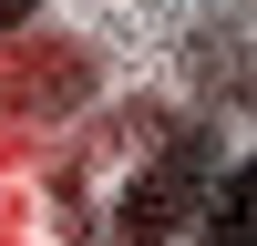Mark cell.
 <instances>
[{
  "instance_id": "cell-2",
  "label": "cell",
  "mask_w": 257,
  "mask_h": 246,
  "mask_svg": "<svg viewBox=\"0 0 257 246\" xmlns=\"http://www.w3.org/2000/svg\"><path fill=\"white\" fill-rule=\"evenodd\" d=\"M185 246H257V154L216 164V195H206V216L185 226Z\"/></svg>"
},
{
  "instance_id": "cell-3",
  "label": "cell",
  "mask_w": 257,
  "mask_h": 246,
  "mask_svg": "<svg viewBox=\"0 0 257 246\" xmlns=\"http://www.w3.org/2000/svg\"><path fill=\"white\" fill-rule=\"evenodd\" d=\"M41 10V0H0V31H21V20H31Z\"/></svg>"
},
{
  "instance_id": "cell-1",
  "label": "cell",
  "mask_w": 257,
  "mask_h": 246,
  "mask_svg": "<svg viewBox=\"0 0 257 246\" xmlns=\"http://www.w3.org/2000/svg\"><path fill=\"white\" fill-rule=\"evenodd\" d=\"M216 164H226L216 134H206V123H175V144L123 184V205H113V246H175L185 226L206 216V195H216Z\"/></svg>"
}]
</instances>
